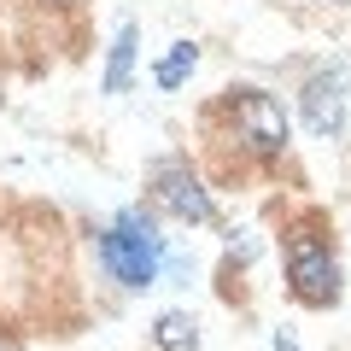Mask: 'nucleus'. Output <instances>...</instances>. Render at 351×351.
<instances>
[{
	"mask_svg": "<svg viewBox=\"0 0 351 351\" xmlns=\"http://www.w3.org/2000/svg\"><path fill=\"white\" fill-rule=\"evenodd\" d=\"M152 211L176 217V223H211L217 205H211V188L199 182V170H188L182 158H170V164L152 170Z\"/></svg>",
	"mask_w": 351,
	"mask_h": 351,
	"instance_id": "20e7f679",
	"label": "nucleus"
},
{
	"mask_svg": "<svg viewBox=\"0 0 351 351\" xmlns=\"http://www.w3.org/2000/svg\"><path fill=\"white\" fill-rule=\"evenodd\" d=\"M339 6H346V0H339Z\"/></svg>",
	"mask_w": 351,
	"mask_h": 351,
	"instance_id": "9d476101",
	"label": "nucleus"
},
{
	"mask_svg": "<svg viewBox=\"0 0 351 351\" xmlns=\"http://www.w3.org/2000/svg\"><path fill=\"white\" fill-rule=\"evenodd\" d=\"M299 112H304V129H311L316 141H334L339 129H346V71H339V64H322V71L304 76Z\"/></svg>",
	"mask_w": 351,
	"mask_h": 351,
	"instance_id": "39448f33",
	"label": "nucleus"
},
{
	"mask_svg": "<svg viewBox=\"0 0 351 351\" xmlns=\"http://www.w3.org/2000/svg\"><path fill=\"white\" fill-rule=\"evenodd\" d=\"M217 112L228 117V135L252 152V158H281L293 141V117L269 88H228Z\"/></svg>",
	"mask_w": 351,
	"mask_h": 351,
	"instance_id": "f03ea898",
	"label": "nucleus"
},
{
	"mask_svg": "<svg viewBox=\"0 0 351 351\" xmlns=\"http://www.w3.org/2000/svg\"><path fill=\"white\" fill-rule=\"evenodd\" d=\"M135 47H141V24H123V29H117V41H112V59H106V76H100L106 94H123V88H129V71H135Z\"/></svg>",
	"mask_w": 351,
	"mask_h": 351,
	"instance_id": "423d86ee",
	"label": "nucleus"
},
{
	"mask_svg": "<svg viewBox=\"0 0 351 351\" xmlns=\"http://www.w3.org/2000/svg\"><path fill=\"white\" fill-rule=\"evenodd\" d=\"M152 346L158 351H199V322L188 311H164L152 322Z\"/></svg>",
	"mask_w": 351,
	"mask_h": 351,
	"instance_id": "0eeeda50",
	"label": "nucleus"
},
{
	"mask_svg": "<svg viewBox=\"0 0 351 351\" xmlns=\"http://www.w3.org/2000/svg\"><path fill=\"white\" fill-rule=\"evenodd\" d=\"M193 64H199V47H193V41H176V47L164 53L158 64H152V82H158L164 94H176V88L193 76Z\"/></svg>",
	"mask_w": 351,
	"mask_h": 351,
	"instance_id": "6e6552de",
	"label": "nucleus"
},
{
	"mask_svg": "<svg viewBox=\"0 0 351 351\" xmlns=\"http://www.w3.org/2000/svg\"><path fill=\"white\" fill-rule=\"evenodd\" d=\"M276 351H304V346H299V339L287 334V328H276Z\"/></svg>",
	"mask_w": 351,
	"mask_h": 351,
	"instance_id": "1a4fd4ad",
	"label": "nucleus"
},
{
	"mask_svg": "<svg viewBox=\"0 0 351 351\" xmlns=\"http://www.w3.org/2000/svg\"><path fill=\"white\" fill-rule=\"evenodd\" d=\"M164 258H170V252H164L158 217H152L147 205H123V211L100 228V263H106V276H112L117 287H129V293H147L152 281H158Z\"/></svg>",
	"mask_w": 351,
	"mask_h": 351,
	"instance_id": "f257e3e1",
	"label": "nucleus"
},
{
	"mask_svg": "<svg viewBox=\"0 0 351 351\" xmlns=\"http://www.w3.org/2000/svg\"><path fill=\"white\" fill-rule=\"evenodd\" d=\"M287 293L311 311H328L339 304V258L316 228H299L287 234Z\"/></svg>",
	"mask_w": 351,
	"mask_h": 351,
	"instance_id": "7ed1b4c3",
	"label": "nucleus"
}]
</instances>
